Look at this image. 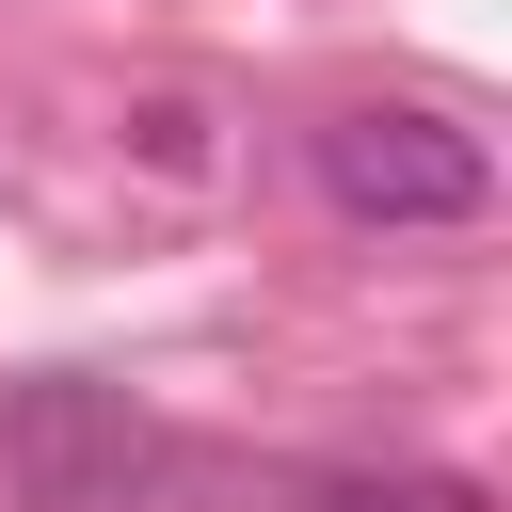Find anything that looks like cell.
Instances as JSON below:
<instances>
[{"label": "cell", "instance_id": "3957f363", "mask_svg": "<svg viewBox=\"0 0 512 512\" xmlns=\"http://www.w3.org/2000/svg\"><path fill=\"white\" fill-rule=\"evenodd\" d=\"M320 512H496L480 480H320Z\"/></svg>", "mask_w": 512, "mask_h": 512}, {"label": "cell", "instance_id": "7a4b0ae2", "mask_svg": "<svg viewBox=\"0 0 512 512\" xmlns=\"http://www.w3.org/2000/svg\"><path fill=\"white\" fill-rule=\"evenodd\" d=\"M0 480H16L32 512H160V496H176V432H160L128 384L48 368V384L0 400Z\"/></svg>", "mask_w": 512, "mask_h": 512}, {"label": "cell", "instance_id": "6da1fadb", "mask_svg": "<svg viewBox=\"0 0 512 512\" xmlns=\"http://www.w3.org/2000/svg\"><path fill=\"white\" fill-rule=\"evenodd\" d=\"M304 160H320L336 224H368V240H448V224L496 208V144L432 96H352V112L304 128Z\"/></svg>", "mask_w": 512, "mask_h": 512}]
</instances>
